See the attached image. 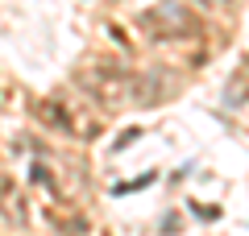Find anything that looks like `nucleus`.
<instances>
[{"mask_svg": "<svg viewBox=\"0 0 249 236\" xmlns=\"http://www.w3.org/2000/svg\"><path fill=\"white\" fill-rule=\"evenodd\" d=\"M83 91H88L96 104H108V108H124L129 104V83H133V70L124 67H91V70H79L75 75Z\"/></svg>", "mask_w": 249, "mask_h": 236, "instance_id": "obj_1", "label": "nucleus"}, {"mask_svg": "<svg viewBox=\"0 0 249 236\" xmlns=\"http://www.w3.org/2000/svg\"><path fill=\"white\" fill-rule=\"evenodd\" d=\"M142 29L150 37H183V34H196V17L183 9V4H154L150 13H142Z\"/></svg>", "mask_w": 249, "mask_h": 236, "instance_id": "obj_2", "label": "nucleus"}, {"mask_svg": "<svg viewBox=\"0 0 249 236\" xmlns=\"http://www.w3.org/2000/svg\"><path fill=\"white\" fill-rule=\"evenodd\" d=\"M170 91H175V79H170L166 70H142V75H133V83H129V104L154 108V104H162V100H170Z\"/></svg>", "mask_w": 249, "mask_h": 236, "instance_id": "obj_3", "label": "nucleus"}, {"mask_svg": "<svg viewBox=\"0 0 249 236\" xmlns=\"http://www.w3.org/2000/svg\"><path fill=\"white\" fill-rule=\"evenodd\" d=\"M37 116H42V124H50V129L71 133V116H67V108H62L58 100H42V104H37Z\"/></svg>", "mask_w": 249, "mask_h": 236, "instance_id": "obj_4", "label": "nucleus"}, {"mask_svg": "<svg viewBox=\"0 0 249 236\" xmlns=\"http://www.w3.org/2000/svg\"><path fill=\"white\" fill-rule=\"evenodd\" d=\"M199 4H208V9H232V0H199Z\"/></svg>", "mask_w": 249, "mask_h": 236, "instance_id": "obj_5", "label": "nucleus"}]
</instances>
